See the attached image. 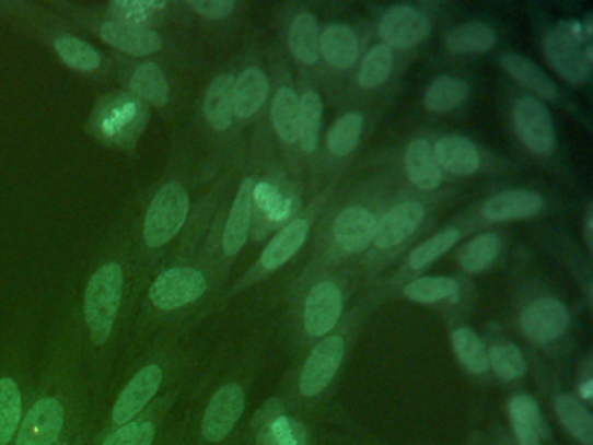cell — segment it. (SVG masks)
Wrapping results in <instances>:
<instances>
[{"label":"cell","mask_w":593,"mask_h":445,"mask_svg":"<svg viewBox=\"0 0 593 445\" xmlns=\"http://www.w3.org/2000/svg\"><path fill=\"white\" fill-rule=\"evenodd\" d=\"M376 218L364 208H348L336 218L333 234L345 253H359L373 241Z\"/></svg>","instance_id":"obj_15"},{"label":"cell","mask_w":593,"mask_h":445,"mask_svg":"<svg viewBox=\"0 0 593 445\" xmlns=\"http://www.w3.org/2000/svg\"><path fill=\"white\" fill-rule=\"evenodd\" d=\"M513 124L522 143L531 152L547 155L556 147V131L550 114L538 99L519 98L513 105Z\"/></svg>","instance_id":"obj_8"},{"label":"cell","mask_w":593,"mask_h":445,"mask_svg":"<svg viewBox=\"0 0 593 445\" xmlns=\"http://www.w3.org/2000/svg\"><path fill=\"white\" fill-rule=\"evenodd\" d=\"M204 114L208 117L209 124L217 131H225L232 124L233 115V77L229 73L218 75L209 85L206 102H204Z\"/></svg>","instance_id":"obj_25"},{"label":"cell","mask_w":593,"mask_h":445,"mask_svg":"<svg viewBox=\"0 0 593 445\" xmlns=\"http://www.w3.org/2000/svg\"><path fill=\"white\" fill-rule=\"evenodd\" d=\"M188 196L179 183H170L153 197L147 218L143 237L150 247H161L182 230L188 214Z\"/></svg>","instance_id":"obj_5"},{"label":"cell","mask_w":593,"mask_h":445,"mask_svg":"<svg viewBox=\"0 0 593 445\" xmlns=\"http://www.w3.org/2000/svg\"><path fill=\"white\" fill-rule=\"evenodd\" d=\"M246 408L244 390L229 383L212 394L199 418L196 435L204 445H220L232 435Z\"/></svg>","instance_id":"obj_6"},{"label":"cell","mask_w":593,"mask_h":445,"mask_svg":"<svg viewBox=\"0 0 593 445\" xmlns=\"http://www.w3.org/2000/svg\"><path fill=\"white\" fill-rule=\"evenodd\" d=\"M253 194H255V183L251 178L244 179L239 188L235 202H233L232 211H230L229 221H226L223 249L229 256L237 255L242 246L246 244L247 234H249Z\"/></svg>","instance_id":"obj_18"},{"label":"cell","mask_w":593,"mask_h":445,"mask_svg":"<svg viewBox=\"0 0 593 445\" xmlns=\"http://www.w3.org/2000/svg\"><path fill=\"white\" fill-rule=\"evenodd\" d=\"M188 5L200 16L209 17V20L226 17L235 9V2L232 0H190Z\"/></svg>","instance_id":"obj_45"},{"label":"cell","mask_w":593,"mask_h":445,"mask_svg":"<svg viewBox=\"0 0 593 445\" xmlns=\"http://www.w3.org/2000/svg\"><path fill=\"white\" fill-rule=\"evenodd\" d=\"M545 208L538 194L526 190H509L496 194L482 206L484 218L491 221L526 220L536 216Z\"/></svg>","instance_id":"obj_14"},{"label":"cell","mask_w":593,"mask_h":445,"mask_svg":"<svg viewBox=\"0 0 593 445\" xmlns=\"http://www.w3.org/2000/svg\"><path fill=\"white\" fill-rule=\"evenodd\" d=\"M158 445H185L183 444L182 438H179L178 433L167 432V430H162L161 435H159Z\"/></svg>","instance_id":"obj_47"},{"label":"cell","mask_w":593,"mask_h":445,"mask_svg":"<svg viewBox=\"0 0 593 445\" xmlns=\"http://www.w3.org/2000/svg\"><path fill=\"white\" fill-rule=\"evenodd\" d=\"M56 51L68 67L85 73L98 69L100 61H102L98 51L90 44H85L81 38H58L56 40Z\"/></svg>","instance_id":"obj_37"},{"label":"cell","mask_w":593,"mask_h":445,"mask_svg":"<svg viewBox=\"0 0 593 445\" xmlns=\"http://www.w3.org/2000/svg\"><path fill=\"white\" fill-rule=\"evenodd\" d=\"M458 284L450 277H423L404 288V296L416 303H437L454 296Z\"/></svg>","instance_id":"obj_38"},{"label":"cell","mask_w":593,"mask_h":445,"mask_svg":"<svg viewBox=\"0 0 593 445\" xmlns=\"http://www.w3.org/2000/svg\"><path fill=\"white\" fill-rule=\"evenodd\" d=\"M454 353L463 367L474 374H482L489 370V356L482 340L472 329L462 327L451 335Z\"/></svg>","instance_id":"obj_31"},{"label":"cell","mask_w":593,"mask_h":445,"mask_svg":"<svg viewBox=\"0 0 593 445\" xmlns=\"http://www.w3.org/2000/svg\"><path fill=\"white\" fill-rule=\"evenodd\" d=\"M496 37L491 28L484 23H466L456 26L445 37L450 51L456 55H482L495 47Z\"/></svg>","instance_id":"obj_26"},{"label":"cell","mask_w":593,"mask_h":445,"mask_svg":"<svg viewBox=\"0 0 593 445\" xmlns=\"http://www.w3.org/2000/svg\"><path fill=\"white\" fill-rule=\"evenodd\" d=\"M341 315V291L333 282H321L310 291L305 303V329L309 335H327Z\"/></svg>","instance_id":"obj_12"},{"label":"cell","mask_w":593,"mask_h":445,"mask_svg":"<svg viewBox=\"0 0 593 445\" xmlns=\"http://www.w3.org/2000/svg\"><path fill=\"white\" fill-rule=\"evenodd\" d=\"M267 96L268 79L264 70H244L237 82H233V114L239 119H249L264 106Z\"/></svg>","instance_id":"obj_19"},{"label":"cell","mask_w":593,"mask_h":445,"mask_svg":"<svg viewBox=\"0 0 593 445\" xmlns=\"http://www.w3.org/2000/svg\"><path fill=\"white\" fill-rule=\"evenodd\" d=\"M318 55H323L326 63L333 69H350L359 56L356 32L347 25L327 26L318 37Z\"/></svg>","instance_id":"obj_16"},{"label":"cell","mask_w":593,"mask_h":445,"mask_svg":"<svg viewBox=\"0 0 593 445\" xmlns=\"http://www.w3.org/2000/svg\"><path fill=\"white\" fill-rule=\"evenodd\" d=\"M323 108V99L317 93L309 91L301 96L298 110V141L303 152L310 153L317 149Z\"/></svg>","instance_id":"obj_29"},{"label":"cell","mask_w":593,"mask_h":445,"mask_svg":"<svg viewBox=\"0 0 593 445\" xmlns=\"http://www.w3.org/2000/svg\"><path fill=\"white\" fill-rule=\"evenodd\" d=\"M362 126L364 119L361 114L352 112L347 114L333 126L327 137V147L330 153H335L336 157H345L348 153L356 149L361 138Z\"/></svg>","instance_id":"obj_36"},{"label":"cell","mask_w":593,"mask_h":445,"mask_svg":"<svg viewBox=\"0 0 593 445\" xmlns=\"http://www.w3.org/2000/svg\"><path fill=\"white\" fill-rule=\"evenodd\" d=\"M143 420L144 412L143 414L138 415L131 423L124 424V426H119V429L112 430V432L108 433H98L96 432V429H94L88 445H131V442L135 441L136 435H138V432L141 430Z\"/></svg>","instance_id":"obj_43"},{"label":"cell","mask_w":593,"mask_h":445,"mask_svg":"<svg viewBox=\"0 0 593 445\" xmlns=\"http://www.w3.org/2000/svg\"><path fill=\"white\" fill-rule=\"evenodd\" d=\"M513 430L521 445H542L545 432L538 406L527 395H515L509 403Z\"/></svg>","instance_id":"obj_24"},{"label":"cell","mask_w":593,"mask_h":445,"mask_svg":"<svg viewBox=\"0 0 593 445\" xmlns=\"http://www.w3.org/2000/svg\"><path fill=\"white\" fill-rule=\"evenodd\" d=\"M206 277L194 268H173L162 273L150 288V302L171 312L194 303L206 293Z\"/></svg>","instance_id":"obj_7"},{"label":"cell","mask_w":593,"mask_h":445,"mask_svg":"<svg viewBox=\"0 0 593 445\" xmlns=\"http://www.w3.org/2000/svg\"><path fill=\"white\" fill-rule=\"evenodd\" d=\"M164 8L162 0H115L111 4V13L117 23L140 26Z\"/></svg>","instance_id":"obj_42"},{"label":"cell","mask_w":593,"mask_h":445,"mask_svg":"<svg viewBox=\"0 0 593 445\" xmlns=\"http://www.w3.org/2000/svg\"><path fill=\"white\" fill-rule=\"evenodd\" d=\"M583 31L580 23H562L543 40L548 65L571 84H583L592 72V60L581 47Z\"/></svg>","instance_id":"obj_3"},{"label":"cell","mask_w":593,"mask_h":445,"mask_svg":"<svg viewBox=\"0 0 593 445\" xmlns=\"http://www.w3.org/2000/svg\"><path fill=\"white\" fill-rule=\"evenodd\" d=\"M131 91L144 102L152 103L155 106H164L167 102V81L158 65L144 63L136 70L131 79Z\"/></svg>","instance_id":"obj_32"},{"label":"cell","mask_w":593,"mask_h":445,"mask_svg":"<svg viewBox=\"0 0 593 445\" xmlns=\"http://www.w3.org/2000/svg\"><path fill=\"white\" fill-rule=\"evenodd\" d=\"M430 23L411 5H395L383 14L380 35L385 46L409 49L429 37Z\"/></svg>","instance_id":"obj_10"},{"label":"cell","mask_w":593,"mask_h":445,"mask_svg":"<svg viewBox=\"0 0 593 445\" xmlns=\"http://www.w3.org/2000/svg\"><path fill=\"white\" fill-rule=\"evenodd\" d=\"M310 226L305 220H296L291 225L286 226L274 241L268 244L267 249L261 255V265L267 270H276L288 264L289 259L296 255L301 246L305 244L309 237Z\"/></svg>","instance_id":"obj_23"},{"label":"cell","mask_w":593,"mask_h":445,"mask_svg":"<svg viewBox=\"0 0 593 445\" xmlns=\"http://www.w3.org/2000/svg\"><path fill=\"white\" fill-rule=\"evenodd\" d=\"M556 409L563 426H566L578 441L583 442L585 445L592 444V414H590L578 400L572 399V397H566V395H560V397H557L556 399Z\"/></svg>","instance_id":"obj_33"},{"label":"cell","mask_w":593,"mask_h":445,"mask_svg":"<svg viewBox=\"0 0 593 445\" xmlns=\"http://www.w3.org/2000/svg\"><path fill=\"white\" fill-rule=\"evenodd\" d=\"M423 206L418 202H404L386 212L382 220L376 221L374 230V246L380 249H391L400 242L407 241L423 220Z\"/></svg>","instance_id":"obj_13"},{"label":"cell","mask_w":593,"mask_h":445,"mask_svg":"<svg viewBox=\"0 0 593 445\" xmlns=\"http://www.w3.org/2000/svg\"><path fill=\"white\" fill-rule=\"evenodd\" d=\"M298 110L300 99L293 90L282 87L277 91L276 98L271 103V126L284 143L293 144L298 141Z\"/></svg>","instance_id":"obj_28"},{"label":"cell","mask_w":593,"mask_h":445,"mask_svg":"<svg viewBox=\"0 0 593 445\" xmlns=\"http://www.w3.org/2000/svg\"><path fill=\"white\" fill-rule=\"evenodd\" d=\"M488 356L496 376L503 382H513L526 374V362L515 344H496Z\"/></svg>","instance_id":"obj_39"},{"label":"cell","mask_w":593,"mask_h":445,"mask_svg":"<svg viewBox=\"0 0 593 445\" xmlns=\"http://www.w3.org/2000/svg\"><path fill=\"white\" fill-rule=\"evenodd\" d=\"M468 94V85L453 77H441L432 82L425 94V106L433 114H445L462 105Z\"/></svg>","instance_id":"obj_30"},{"label":"cell","mask_w":593,"mask_h":445,"mask_svg":"<svg viewBox=\"0 0 593 445\" xmlns=\"http://www.w3.org/2000/svg\"><path fill=\"white\" fill-rule=\"evenodd\" d=\"M173 402V395L167 394L164 397H159L144 411L143 424H141V430L136 435L135 441L131 442V445H158L159 435L164 430L165 418H167V412H170Z\"/></svg>","instance_id":"obj_41"},{"label":"cell","mask_w":593,"mask_h":445,"mask_svg":"<svg viewBox=\"0 0 593 445\" xmlns=\"http://www.w3.org/2000/svg\"><path fill=\"white\" fill-rule=\"evenodd\" d=\"M569 314L554 297H542L531 303L521 315L524 335L536 343H550L568 331Z\"/></svg>","instance_id":"obj_9"},{"label":"cell","mask_w":593,"mask_h":445,"mask_svg":"<svg viewBox=\"0 0 593 445\" xmlns=\"http://www.w3.org/2000/svg\"><path fill=\"white\" fill-rule=\"evenodd\" d=\"M288 44L298 61L303 65L317 63L318 26L312 14H300L294 20L289 28Z\"/></svg>","instance_id":"obj_27"},{"label":"cell","mask_w":593,"mask_h":445,"mask_svg":"<svg viewBox=\"0 0 593 445\" xmlns=\"http://www.w3.org/2000/svg\"><path fill=\"white\" fill-rule=\"evenodd\" d=\"M500 65L504 72L513 77L519 84L533 91L534 94H538L539 98L547 99V102H556L559 98V90L551 82L550 77L543 73L533 61L527 60L524 56L503 55L500 58Z\"/></svg>","instance_id":"obj_21"},{"label":"cell","mask_w":593,"mask_h":445,"mask_svg":"<svg viewBox=\"0 0 593 445\" xmlns=\"http://www.w3.org/2000/svg\"><path fill=\"white\" fill-rule=\"evenodd\" d=\"M501 242L495 234H482L468 242L460 255V265L468 273H479L500 255Z\"/></svg>","instance_id":"obj_34"},{"label":"cell","mask_w":593,"mask_h":445,"mask_svg":"<svg viewBox=\"0 0 593 445\" xmlns=\"http://www.w3.org/2000/svg\"><path fill=\"white\" fill-rule=\"evenodd\" d=\"M460 241V232L456 229H445L441 234L433 235L429 241L423 242L421 246L416 247L409 255L407 264L412 270H421V268L429 267L437 258H441L444 253L451 249V247Z\"/></svg>","instance_id":"obj_40"},{"label":"cell","mask_w":593,"mask_h":445,"mask_svg":"<svg viewBox=\"0 0 593 445\" xmlns=\"http://www.w3.org/2000/svg\"><path fill=\"white\" fill-rule=\"evenodd\" d=\"M261 442L264 445H300L294 424L286 415H279L277 420L270 421L268 429L265 426Z\"/></svg>","instance_id":"obj_44"},{"label":"cell","mask_w":593,"mask_h":445,"mask_svg":"<svg viewBox=\"0 0 593 445\" xmlns=\"http://www.w3.org/2000/svg\"><path fill=\"white\" fill-rule=\"evenodd\" d=\"M593 394V383L586 382L585 385L580 386V395L581 399L589 400L590 397H592Z\"/></svg>","instance_id":"obj_48"},{"label":"cell","mask_w":593,"mask_h":445,"mask_svg":"<svg viewBox=\"0 0 593 445\" xmlns=\"http://www.w3.org/2000/svg\"><path fill=\"white\" fill-rule=\"evenodd\" d=\"M100 35L106 44L117 47L120 51L129 52V55H152L162 47V38L155 32L147 31L141 26L108 22L102 26Z\"/></svg>","instance_id":"obj_17"},{"label":"cell","mask_w":593,"mask_h":445,"mask_svg":"<svg viewBox=\"0 0 593 445\" xmlns=\"http://www.w3.org/2000/svg\"><path fill=\"white\" fill-rule=\"evenodd\" d=\"M149 122V108L138 98L114 94L103 99L94 115V128L100 137L117 144H128L143 132Z\"/></svg>","instance_id":"obj_4"},{"label":"cell","mask_w":593,"mask_h":445,"mask_svg":"<svg viewBox=\"0 0 593 445\" xmlns=\"http://www.w3.org/2000/svg\"><path fill=\"white\" fill-rule=\"evenodd\" d=\"M123 268L117 264H106L91 277L85 289V326L94 348H105L111 343L123 300Z\"/></svg>","instance_id":"obj_1"},{"label":"cell","mask_w":593,"mask_h":445,"mask_svg":"<svg viewBox=\"0 0 593 445\" xmlns=\"http://www.w3.org/2000/svg\"><path fill=\"white\" fill-rule=\"evenodd\" d=\"M345 343L339 336H330L310 353L300 377V391L305 397H314L329 385L330 379L344 361Z\"/></svg>","instance_id":"obj_11"},{"label":"cell","mask_w":593,"mask_h":445,"mask_svg":"<svg viewBox=\"0 0 593 445\" xmlns=\"http://www.w3.org/2000/svg\"><path fill=\"white\" fill-rule=\"evenodd\" d=\"M93 432L94 426L90 423V415H85L84 420L79 421L75 426L65 433L60 441L53 445H88Z\"/></svg>","instance_id":"obj_46"},{"label":"cell","mask_w":593,"mask_h":445,"mask_svg":"<svg viewBox=\"0 0 593 445\" xmlns=\"http://www.w3.org/2000/svg\"><path fill=\"white\" fill-rule=\"evenodd\" d=\"M433 153L439 166L458 176L474 174L480 166L479 152L475 149V144L463 137L442 138L437 141Z\"/></svg>","instance_id":"obj_20"},{"label":"cell","mask_w":593,"mask_h":445,"mask_svg":"<svg viewBox=\"0 0 593 445\" xmlns=\"http://www.w3.org/2000/svg\"><path fill=\"white\" fill-rule=\"evenodd\" d=\"M164 379L165 371L161 362L153 361L141 365L140 370L132 374L131 379L119 391V395L115 397L111 411L96 432H112V430L131 423L138 415L143 414L159 399Z\"/></svg>","instance_id":"obj_2"},{"label":"cell","mask_w":593,"mask_h":445,"mask_svg":"<svg viewBox=\"0 0 593 445\" xmlns=\"http://www.w3.org/2000/svg\"><path fill=\"white\" fill-rule=\"evenodd\" d=\"M392 65H394V58H392L391 47L385 46V44L374 46L362 61L361 70H359V84L364 90L380 87V85L388 81Z\"/></svg>","instance_id":"obj_35"},{"label":"cell","mask_w":593,"mask_h":445,"mask_svg":"<svg viewBox=\"0 0 593 445\" xmlns=\"http://www.w3.org/2000/svg\"><path fill=\"white\" fill-rule=\"evenodd\" d=\"M406 169L409 181L420 190H435L441 183V166L429 141L418 140L407 147Z\"/></svg>","instance_id":"obj_22"}]
</instances>
